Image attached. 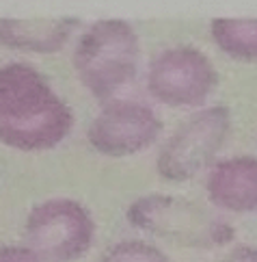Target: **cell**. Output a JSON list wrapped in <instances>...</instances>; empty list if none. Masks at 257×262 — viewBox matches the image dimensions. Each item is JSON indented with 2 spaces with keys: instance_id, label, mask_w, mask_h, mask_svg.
<instances>
[{
  "instance_id": "obj_4",
  "label": "cell",
  "mask_w": 257,
  "mask_h": 262,
  "mask_svg": "<svg viewBox=\"0 0 257 262\" xmlns=\"http://www.w3.org/2000/svg\"><path fill=\"white\" fill-rule=\"evenodd\" d=\"M232 130V113L227 106H210L190 115L171 135L158 154V173L164 180L184 182L201 173L214 161Z\"/></svg>"
},
{
  "instance_id": "obj_13",
  "label": "cell",
  "mask_w": 257,
  "mask_h": 262,
  "mask_svg": "<svg viewBox=\"0 0 257 262\" xmlns=\"http://www.w3.org/2000/svg\"><path fill=\"white\" fill-rule=\"evenodd\" d=\"M214 262H257V249L242 245V247L232 249L229 254H225L223 258H218Z\"/></svg>"
},
{
  "instance_id": "obj_6",
  "label": "cell",
  "mask_w": 257,
  "mask_h": 262,
  "mask_svg": "<svg viewBox=\"0 0 257 262\" xmlns=\"http://www.w3.org/2000/svg\"><path fill=\"white\" fill-rule=\"evenodd\" d=\"M147 85L162 104L197 106L216 87V70L203 52L190 46H177L153 59Z\"/></svg>"
},
{
  "instance_id": "obj_7",
  "label": "cell",
  "mask_w": 257,
  "mask_h": 262,
  "mask_svg": "<svg viewBox=\"0 0 257 262\" xmlns=\"http://www.w3.org/2000/svg\"><path fill=\"white\" fill-rule=\"evenodd\" d=\"M162 121L149 106L117 100L102 108L89 126L87 139L99 154L127 156L149 147L158 139Z\"/></svg>"
},
{
  "instance_id": "obj_2",
  "label": "cell",
  "mask_w": 257,
  "mask_h": 262,
  "mask_svg": "<svg viewBox=\"0 0 257 262\" xmlns=\"http://www.w3.org/2000/svg\"><path fill=\"white\" fill-rule=\"evenodd\" d=\"M139 65V39L123 20H99L80 37L73 68L95 98L108 100L127 85Z\"/></svg>"
},
{
  "instance_id": "obj_1",
  "label": "cell",
  "mask_w": 257,
  "mask_h": 262,
  "mask_svg": "<svg viewBox=\"0 0 257 262\" xmlns=\"http://www.w3.org/2000/svg\"><path fill=\"white\" fill-rule=\"evenodd\" d=\"M69 106L35 68L9 63L0 68V141L24 152L59 145L71 130Z\"/></svg>"
},
{
  "instance_id": "obj_5",
  "label": "cell",
  "mask_w": 257,
  "mask_h": 262,
  "mask_svg": "<svg viewBox=\"0 0 257 262\" xmlns=\"http://www.w3.org/2000/svg\"><path fill=\"white\" fill-rule=\"evenodd\" d=\"M93 219L73 200H50L35 206L26 221V238L39 260L69 262L80 258L93 241Z\"/></svg>"
},
{
  "instance_id": "obj_9",
  "label": "cell",
  "mask_w": 257,
  "mask_h": 262,
  "mask_svg": "<svg viewBox=\"0 0 257 262\" xmlns=\"http://www.w3.org/2000/svg\"><path fill=\"white\" fill-rule=\"evenodd\" d=\"M76 24L73 17H0V43L29 52H57L65 46Z\"/></svg>"
},
{
  "instance_id": "obj_12",
  "label": "cell",
  "mask_w": 257,
  "mask_h": 262,
  "mask_svg": "<svg viewBox=\"0 0 257 262\" xmlns=\"http://www.w3.org/2000/svg\"><path fill=\"white\" fill-rule=\"evenodd\" d=\"M0 262H41L29 247H0Z\"/></svg>"
},
{
  "instance_id": "obj_10",
  "label": "cell",
  "mask_w": 257,
  "mask_h": 262,
  "mask_svg": "<svg viewBox=\"0 0 257 262\" xmlns=\"http://www.w3.org/2000/svg\"><path fill=\"white\" fill-rule=\"evenodd\" d=\"M212 39L225 54L240 61H257V17L251 20H220L212 22Z\"/></svg>"
},
{
  "instance_id": "obj_8",
  "label": "cell",
  "mask_w": 257,
  "mask_h": 262,
  "mask_svg": "<svg viewBox=\"0 0 257 262\" xmlns=\"http://www.w3.org/2000/svg\"><path fill=\"white\" fill-rule=\"evenodd\" d=\"M208 198L214 206L232 212L257 208V158L236 156L218 163L208 176Z\"/></svg>"
},
{
  "instance_id": "obj_11",
  "label": "cell",
  "mask_w": 257,
  "mask_h": 262,
  "mask_svg": "<svg viewBox=\"0 0 257 262\" xmlns=\"http://www.w3.org/2000/svg\"><path fill=\"white\" fill-rule=\"evenodd\" d=\"M99 262H169L160 249L143 241H125L108 249Z\"/></svg>"
},
{
  "instance_id": "obj_3",
  "label": "cell",
  "mask_w": 257,
  "mask_h": 262,
  "mask_svg": "<svg viewBox=\"0 0 257 262\" xmlns=\"http://www.w3.org/2000/svg\"><path fill=\"white\" fill-rule=\"evenodd\" d=\"M132 226L175 245L212 249L234 238V228L203 206L173 195H145L127 208Z\"/></svg>"
}]
</instances>
